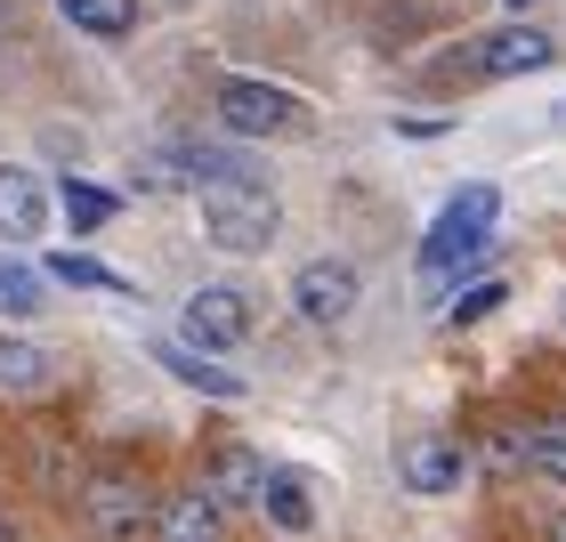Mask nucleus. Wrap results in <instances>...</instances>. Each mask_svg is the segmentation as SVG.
<instances>
[{"instance_id": "f257e3e1", "label": "nucleus", "mask_w": 566, "mask_h": 542, "mask_svg": "<svg viewBox=\"0 0 566 542\" xmlns=\"http://www.w3.org/2000/svg\"><path fill=\"white\" fill-rule=\"evenodd\" d=\"M494 219H502V187H485V178H470L461 195H446V211H437L429 243H421V275L429 283L470 275L485 260V243H494Z\"/></svg>"}, {"instance_id": "f03ea898", "label": "nucleus", "mask_w": 566, "mask_h": 542, "mask_svg": "<svg viewBox=\"0 0 566 542\" xmlns=\"http://www.w3.org/2000/svg\"><path fill=\"white\" fill-rule=\"evenodd\" d=\"M219 122L235 138H300L307 131V106H300L292 90H275V82L235 73V82H219Z\"/></svg>"}, {"instance_id": "7ed1b4c3", "label": "nucleus", "mask_w": 566, "mask_h": 542, "mask_svg": "<svg viewBox=\"0 0 566 542\" xmlns=\"http://www.w3.org/2000/svg\"><path fill=\"white\" fill-rule=\"evenodd\" d=\"M154 510H163V502H154V494H146V478H138V470H122V461H106V470H90V478H82V519L106 534V542H130L138 527H154Z\"/></svg>"}, {"instance_id": "20e7f679", "label": "nucleus", "mask_w": 566, "mask_h": 542, "mask_svg": "<svg viewBox=\"0 0 566 542\" xmlns=\"http://www.w3.org/2000/svg\"><path fill=\"white\" fill-rule=\"evenodd\" d=\"M275 195L268 187H227V195H202V236H211L219 251H268L275 243Z\"/></svg>"}, {"instance_id": "39448f33", "label": "nucleus", "mask_w": 566, "mask_h": 542, "mask_svg": "<svg viewBox=\"0 0 566 542\" xmlns=\"http://www.w3.org/2000/svg\"><path fill=\"white\" fill-rule=\"evenodd\" d=\"M243 341H251V300L235 292V283H202V292H187V348L227 356Z\"/></svg>"}, {"instance_id": "423d86ee", "label": "nucleus", "mask_w": 566, "mask_h": 542, "mask_svg": "<svg viewBox=\"0 0 566 542\" xmlns=\"http://www.w3.org/2000/svg\"><path fill=\"white\" fill-rule=\"evenodd\" d=\"M356 300H365V275H356L348 260H307V268L292 275V308H300L307 324H324V332L348 324Z\"/></svg>"}, {"instance_id": "0eeeda50", "label": "nucleus", "mask_w": 566, "mask_h": 542, "mask_svg": "<svg viewBox=\"0 0 566 542\" xmlns=\"http://www.w3.org/2000/svg\"><path fill=\"white\" fill-rule=\"evenodd\" d=\"M461 478H470V446L461 437H413V446L397 454V486L405 494H421V502H437V494H461Z\"/></svg>"}, {"instance_id": "6e6552de", "label": "nucleus", "mask_w": 566, "mask_h": 542, "mask_svg": "<svg viewBox=\"0 0 566 542\" xmlns=\"http://www.w3.org/2000/svg\"><path fill=\"white\" fill-rule=\"evenodd\" d=\"M49 211H57V195L41 187V170L0 163V243H41L49 236Z\"/></svg>"}, {"instance_id": "1a4fd4ad", "label": "nucleus", "mask_w": 566, "mask_h": 542, "mask_svg": "<svg viewBox=\"0 0 566 542\" xmlns=\"http://www.w3.org/2000/svg\"><path fill=\"white\" fill-rule=\"evenodd\" d=\"M558 58V41L551 33H534V24H502V33H485L478 41V73H485V82H518V73H543Z\"/></svg>"}, {"instance_id": "9d476101", "label": "nucleus", "mask_w": 566, "mask_h": 542, "mask_svg": "<svg viewBox=\"0 0 566 542\" xmlns=\"http://www.w3.org/2000/svg\"><path fill=\"white\" fill-rule=\"evenodd\" d=\"M202 494H211L219 510H260V494H268V461L251 454V446H219L211 470H202Z\"/></svg>"}, {"instance_id": "9b49d317", "label": "nucleus", "mask_w": 566, "mask_h": 542, "mask_svg": "<svg viewBox=\"0 0 566 542\" xmlns=\"http://www.w3.org/2000/svg\"><path fill=\"white\" fill-rule=\"evenodd\" d=\"M154 542H227V510L202 486H187V494H170L154 510Z\"/></svg>"}, {"instance_id": "f8f14e48", "label": "nucleus", "mask_w": 566, "mask_h": 542, "mask_svg": "<svg viewBox=\"0 0 566 542\" xmlns=\"http://www.w3.org/2000/svg\"><path fill=\"white\" fill-rule=\"evenodd\" d=\"M187 154V187L202 195H227V187H268V170L251 163L243 146H178Z\"/></svg>"}, {"instance_id": "ddd939ff", "label": "nucleus", "mask_w": 566, "mask_h": 542, "mask_svg": "<svg viewBox=\"0 0 566 542\" xmlns=\"http://www.w3.org/2000/svg\"><path fill=\"white\" fill-rule=\"evenodd\" d=\"M154 365H163L170 381H187V389H202V397H227V405L243 397V373L211 365V356H202V348H187V341H154Z\"/></svg>"}, {"instance_id": "4468645a", "label": "nucleus", "mask_w": 566, "mask_h": 542, "mask_svg": "<svg viewBox=\"0 0 566 542\" xmlns=\"http://www.w3.org/2000/svg\"><path fill=\"white\" fill-rule=\"evenodd\" d=\"M260 519H268L275 534H316V486H307L300 470H268Z\"/></svg>"}, {"instance_id": "2eb2a0df", "label": "nucleus", "mask_w": 566, "mask_h": 542, "mask_svg": "<svg viewBox=\"0 0 566 542\" xmlns=\"http://www.w3.org/2000/svg\"><path fill=\"white\" fill-rule=\"evenodd\" d=\"M49 348L41 341H24V332H0V389L9 397H33V389H49Z\"/></svg>"}, {"instance_id": "dca6fc26", "label": "nucleus", "mask_w": 566, "mask_h": 542, "mask_svg": "<svg viewBox=\"0 0 566 542\" xmlns=\"http://www.w3.org/2000/svg\"><path fill=\"white\" fill-rule=\"evenodd\" d=\"M49 283H65V292H114V300H130V275H114L106 260H90V251H57V260H41Z\"/></svg>"}, {"instance_id": "f3484780", "label": "nucleus", "mask_w": 566, "mask_h": 542, "mask_svg": "<svg viewBox=\"0 0 566 542\" xmlns=\"http://www.w3.org/2000/svg\"><path fill=\"white\" fill-rule=\"evenodd\" d=\"M49 300V268L17 260V251H0V316H33Z\"/></svg>"}, {"instance_id": "a211bd4d", "label": "nucleus", "mask_w": 566, "mask_h": 542, "mask_svg": "<svg viewBox=\"0 0 566 542\" xmlns=\"http://www.w3.org/2000/svg\"><path fill=\"white\" fill-rule=\"evenodd\" d=\"M57 211L73 219V236H90V227H106L122 202H114V187H97V178H65V187H57Z\"/></svg>"}, {"instance_id": "6ab92c4d", "label": "nucleus", "mask_w": 566, "mask_h": 542, "mask_svg": "<svg viewBox=\"0 0 566 542\" xmlns=\"http://www.w3.org/2000/svg\"><path fill=\"white\" fill-rule=\"evenodd\" d=\"M526 454H534V478L566 486V413H543V421H526Z\"/></svg>"}, {"instance_id": "aec40b11", "label": "nucleus", "mask_w": 566, "mask_h": 542, "mask_svg": "<svg viewBox=\"0 0 566 542\" xmlns=\"http://www.w3.org/2000/svg\"><path fill=\"white\" fill-rule=\"evenodd\" d=\"M130 187H146V195H178V187H187V154H178V146L130 154Z\"/></svg>"}, {"instance_id": "412c9836", "label": "nucleus", "mask_w": 566, "mask_h": 542, "mask_svg": "<svg viewBox=\"0 0 566 542\" xmlns=\"http://www.w3.org/2000/svg\"><path fill=\"white\" fill-rule=\"evenodd\" d=\"M138 9H146V0H73V24L97 33V41H122L138 24Z\"/></svg>"}, {"instance_id": "4be33fe9", "label": "nucleus", "mask_w": 566, "mask_h": 542, "mask_svg": "<svg viewBox=\"0 0 566 542\" xmlns=\"http://www.w3.org/2000/svg\"><path fill=\"white\" fill-rule=\"evenodd\" d=\"M502 308V283H470V292H453V308H446V324L461 332V324H485Z\"/></svg>"}, {"instance_id": "5701e85b", "label": "nucleus", "mask_w": 566, "mask_h": 542, "mask_svg": "<svg viewBox=\"0 0 566 542\" xmlns=\"http://www.w3.org/2000/svg\"><path fill=\"white\" fill-rule=\"evenodd\" d=\"M485 461H494V470H534L526 429H494V437H485Z\"/></svg>"}, {"instance_id": "b1692460", "label": "nucleus", "mask_w": 566, "mask_h": 542, "mask_svg": "<svg viewBox=\"0 0 566 542\" xmlns=\"http://www.w3.org/2000/svg\"><path fill=\"white\" fill-rule=\"evenodd\" d=\"M0 73H9V24H0Z\"/></svg>"}, {"instance_id": "393cba45", "label": "nucleus", "mask_w": 566, "mask_h": 542, "mask_svg": "<svg viewBox=\"0 0 566 542\" xmlns=\"http://www.w3.org/2000/svg\"><path fill=\"white\" fill-rule=\"evenodd\" d=\"M551 542H566V519H558V527H551Z\"/></svg>"}, {"instance_id": "a878e982", "label": "nucleus", "mask_w": 566, "mask_h": 542, "mask_svg": "<svg viewBox=\"0 0 566 542\" xmlns=\"http://www.w3.org/2000/svg\"><path fill=\"white\" fill-rule=\"evenodd\" d=\"M154 9H187V0H154Z\"/></svg>"}, {"instance_id": "bb28decb", "label": "nucleus", "mask_w": 566, "mask_h": 542, "mask_svg": "<svg viewBox=\"0 0 566 542\" xmlns=\"http://www.w3.org/2000/svg\"><path fill=\"white\" fill-rule=\"evenodd\" d=\"M0 542H9V519H0Z\"/></svg>"}, {"instance_id": "cd10ccee", "label": "nucleus", "mask_w": 566, "mask_h": 542, "mask_svg": "<svg viewBox=\"0 0 566 542\" xmlns=\"http://www.w3.org/2000/svg\"><path fill=\"white\" fill-rule=\"evenodd\" d=\"M57 9H65V17H73V0H57Z\"/></svg>"}, {"instance_id": "c85d7f7f", "label": "nucleus", "mask_w": 566, "mask_h": 542, "mask_svg": "<svg viewBox=\"0 0 566 542\" xmlns=\"http://www.w3.org/2000/svg\"><path fill=\"white\" fill-rule=\"evenodd\" d=\"M510 9H526V0H510Z\"/></svg>"}]
</instances>
